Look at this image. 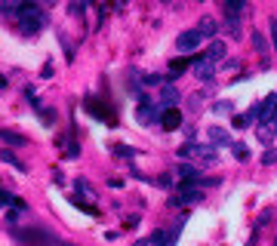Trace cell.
<instances>
[{"label": "cell", "mask_w": 277, "mask_h": 246, "mask_svg": "<svg viewBox=\"0 0 277 246\" xmlns=\"http://www.w3.org/2000/svg\"><path fill=\"white\" fill-rule=\"evenodd\" d=\"M161 127L170 130V133L179 130V127H185V123H182V111H179V108H167V111L161 114Z\"/></svg>", "instance_id": "8992f818"}, {"label": "cell", "mask_w": 277, "mask_h": 246, "mask_svg": "<svg viewBox=\"0 0 277 246\" xmlns=\"http://www.w3.org/2000/svg\"><path fill=\"white\" fill-rule=\"evenodd\" d=\"M124 228H127V231H130V228H139V216H130V219L124 222Z\"/></svg>", "instance_id": "4316f807"}, {"label": "cell", "mask_w": 277, "mask_h": 246, "mask_svg": "<svg viewBox=\"0 0 277 246\" xmlns=\"http://www.w3.org/2000/svg\"><path fill=\"white\" fill-rule=\"evenodd\" d=\"M201 34H197V31H182L179 37H176V47H179V53H194L197 47H201Z\"/></svg>", "instance_id": "277c9868"}, {"label": "cell", "mask_w": 277, "mask_h": 246, "mask_svg": "<svg viewBox=\"0 0 277 246\" xmlns=\"http://www.w3.org/2000/svg\"><path fill=\"white\" fill-rule=\"evenodd\" d=\"M74 191H77V194H87V197H96V191H93V185H90L87 179H77V182H74Z\"/></svg>", "instance_id": "2e32d148"}, {"label": "cell", "mask_w": 277, "mask_h": 246, "mask_svg": "<svg viewBox=\"0 0 277 246\" xmlns=\"http://www.w3.org/2000/svg\"><path fill=\"white\" fill-rule=\"evenodd\" d=\"M7 207H13V194L0 191V210H7Z\"/></svg>", "instance_id": "cb8c5ba5"}, {"label": "cell", "mask_w": 277, "mask_h": 246, "mask_svg": "<svg viewBox=\"0 0 277 246\" xmlns=\"http://www.w3.org/2000/svg\"><path fill=\"white\" fill-rule=\"evenodd\" d=\"M231 151H234V157H237V160H247V157H250L247 145H241V142H234V145H231Z\"/></svg>", "instance_id": "ac0fdd59"}, {"label": "cell", "mask_w": 277, "mask_h": 246, "mask_svg": "<svg viewBox=\"0 0 277 246\" xmlns=\"http://www.w3.org/2000/svg\"><path fill=\"white\" fill-rule=\"evenodd\" d=\"M197 200H204V191H201V188L179 185V191L170 197V207H188V203H197Z\"/></svg>", "instance_id": "3957f363"}, {"label": "cell", "mask_w": 277, "mask_h": 246, "mask_svg": "<svg viewBox=\"0 0 277 246\" xmlns=\"http://www.w3.org/2000/svg\"><path fill=\"white\" fill-rule=\"evenodd\" d=\"M0 160H4V163H10V167H13V170H19V173H25V170H28L25 163H22V160H19V157H16L13 151H7V148L0 151Z\"/></svg>", "instance_id": "7c38bea8"}, {"label": "cell", "mask_w": 277, "mask_h": 246, "mask_svg": "<svg viewBox=\"0 0 277 246\" xmlns=\"http://www.w3.org/2000/svg\"><path fill=\"white\" fill-rule=\"evenodd\" d=\"M41 117H44V127H53V120H56V111H53V108H41Z\"/></svg>", "instance_id": "ffe728a7"}, {"label": "cell", "mask_w": 277, "mask_h": 246, "mask_svg": "<svg viewBox=\"0 0 277 246\" xmlns=\"http://www.w3.org/2000/svg\"><path fill=\"white\" fill-rule=\"evenodd\" d=\"M271 133H274V130H271V123L259 127V139H262V142H271Z\"/></svg>", "instance_id": "603a6c76"}, {"label": "cell", "mask_w": 277, "mask_h": 246, "mask_svg": "<svg viewBox=\"0 0 277 246\" xmlns=\"http://www.w3.org/2000/svg\"><path fill=\"white\" fill-rule=\"evenodd\" d=\"M213 111L216 114H231V102H219V105H213Z\"/></svg>", "instance_id": "484cf974"}, {"label": "cell", "mask_w": 277, "mask_h": 246, "mask_svg": "<svg viewBox=\"0 0 277 246\" xmlns=\"http://www.w3.org/2000/svg\"><path fill=\"white\" fill-rule=\"evenodd\" d=\"M176 99H179V93H176V90H173V87H164V102H167V105H170V108H173V105H176Z\"/></svg>", "instance_id": "d6986e66"}, {"label": "cell", "mask_w": 277, "mask_h": 246, "mask_svg": "<svg viewBox=\"0 0 277 246\" xmlns=\"http://www.w3.org/2000/svg\"><path fill=\"white\" fill-rule=\"evenodd\" d=\"M253 47H256V53H259V56H265V53H268V44H265V37H262L259 31H253Z\"/></svg>", "instance_id": "e0dca14e"}, {"label": "cell", "mask_w": 277, "mask_h": 246, "mask_svg": "<svg viewBox=\"0 0 277 246\" xmlns=\"http://www.w3.org/2000/svg\"><path fill=\"white\" fill-rule=\"evenodd\" d=\"M157 185H164V188H170V185H173V179H170V176H161V179H157Z\"/></svg>", "instance_id": "f1b7e54d"}, {"label": "cell", "mask_w": 277, "mask_h": 246, "mask_svg": "<svg viewBox=\"0 0 277 246\" xmlns=\"http://www.w3.org/2000/svg\"><path fill=\"white\" fill-rule=\"evenodd\" d=\"M179 157H194L197 163H204V167H213V163L219 160L216 151H210V148H204V145H194V142L182 145V148H179Z\"/></svg>", "instance_id": "7a4b0ae2"}, {"label": "cell", "mask_w": 277, "mask_h": 246, "mask_svg": "<svg viewBox=\"0 0 277 246\" xmlns=\"http://www.w3.org/2000/svg\"><path fill=\"white\" fill-rule=\"evenodd\" d=\"M0 139H4L7 145H16V148H25V145H28V139H25V136L10 133V130H0Z\"/></svg>", "instance_id": "8fae6325"}, {"label": "cell", "mask_w": 277, "mask_h": 246, "mask_svg": "<svg viewBox=\"0 0 277 246\" xmlns=\"http://www.w3.org/2000/svg\"><path fill=\"white\" fill-rule=\"evenodd\" d=\"M0 90H7V77L4 74H0Z\"/></svg>", "instance_id": "f546056e"}, {"label": "cell", "mask_w": 277, "mask_h": 246, "mask_svg": "<svg viewBox=\"0 0 277 246\" xmlns=\"http://www.w3.org/2000/svg\"><path fill=\"white\" fill-rule=\"evenodd\" d=\"M225 28H228V34H231L234 40L244 34V31H241V19H237V16H228V19H225Z\"/></svg>", "instance_id": "9a60e30c"}, {"label": "cell", "mask_w": 277, "mask_h": 246, "mask_svg": "<svg viewBox=\"0 0 277 246\" xmlns=\"http://www.w3.org/2000/svg\"><path fill=\"white\" fill-rule=\"evenodd\" d=\"M188 65H194V62H188V59H173V62H170V74H167V77H170V80H173V77H179L182 71H188Z\"/></svg>", "instance_id": "4fadbf2b"}, {"label": "cell", "mask_w": 277, "mask_h": 246, "mask_svg": "<svg viewBox=\"0 0 277 246\" xmlns=\"http://www.w3.org/2000/svg\"><path fill=\"white\" fill-rule=\"evenodd\" d=\"M19 25H22V34H37L44 25H47V13L37 7V4H19Z\"/></svg>", "instance_id": "6da1fadb"}, {"label": "cell", "mask_w": 277, "mask_h": 246, "mask_svg": "<svg viewBox=\"0 0 277 246\" xmlns=\"http://www.w3.org/2000/svg\"><path fill=\"white\" fill-rule=\"evenodd\" d=\"M271 130H274V136H277V117H274V120H271Z\"/></svg>", "instance_id": "4dcf8cb0"}, {"label": "cell", "mask_w": 277, "mask_h": 246, "mask_svg": "<svg viewBox=\"0 0 277 246\" xmlns=\"http://www.w3.org/2000/svg\"><path fill=\"white\" fill-rule=\"evenodd\" d=\"M114 154H117V157H133L136 151H133V148H127V145H114Z\"/></svg>", "instance_id": "7402d4cb"}, {"label": "cell", "mask_w": 277, "mask_h": 246, "mask_svg": "<svg viewBox=\"0 0 277 246\" xmlns=\"http://www.w3.org/2000/svg\"><path fill=\"white\" fill-rule=\"evenodd\" d=\"M207 139H210L213 145H222V148H231V139H228V133H225L222 127H210V130H207Z\"/></svg>", "instance_id": "ba28073f"}, {"label": "cell", "mask_w": 277, "mask_h": 246, "mask_svg": "<svg viewBox=\"0 0 277 246\" xmlns=\"http://www.w3.org/2000/svg\"><path fill=\"white\" fill-rule=\"evenodd\" d=\"M268 25H271V47H274V53H277V19H271Z\"/></svg>", "instance_id": "d4e9b609"}, {"label": "cell", "mask_w": 277, "mask_h": 246, "mask_svg": "<svg viewBox=\"0 0 277 246\" xmlns=\"http://www.w3.org/2000/svg\"><path fill=\"white\" fill-rule=\"evenodd\" d=\"M225 56H228V47L222 44V40H213L210 50H207V59H210V62H219V59H225Z\"/></svg>", "instance_id": "30bf717a"}, {"label": "cell", "mask_w": 277, "mask_h": 246, "mask_svg": "<svg viewBox=\"0 0 277 246\" xmlns=\"http://www.w3.org/2000/svg\"><path fill=\"white\" fill-rule=\"evenodd\" d=\"M136 117H139V123H145V127H148V123H151V120L157 117V105H151L148 99H142V105H139Z\"/></svg>", "instance_id": "52a82bcc"}, {"label": "cell", "mask_w": 277, "mask_h": 246, "mask_svg": "<svg viewBox=\"0 0 277 246\" xmlns=\"http://www.w3.org/2000/svg\"><path fill=\"white\" fill-rule=\"evenodd\" d=\"M197 34H201V37H216V31H219V25H216V19H201V22H197V28H194Z\"/></svg>", "instance_id": "9c48e42d"}, {"label": "cell", "mask_w": 277, "mask_h": 246, "mask_svg": "<svg viewBox=\"0 0 277 246\" xmlns=\"http://www.w3.org/2000/svg\"><path fill=\"white\" fill-rule=\"evenodd\" d=\"M191 71H194V77H197V80H204V84H210V80L216 77V68H213V62H210L207 56H204V59H194Z\"/></svg>", "instance_id": "5b68a950"}, {"label": "cell", "mask_w": 277, "mask_h": 246, "mask_svg": "<svg viewBox=\"0 0 277 246\" xmlns=\"http://www.w3.org/2000/svg\"><path fill=\"white\" fill-rule=\"evenodd\" d=\"M13 207H16V210H25V200H22V197H16V194H13Z\"/></svg>", "instance_id": "83f0119b"}, {"label": "cell", "mask_w": 277, "mask_h": 246, "mask_svg": "<svg viewBox=\"0 0 277 246\" xmlns=\"http://www.w3.org/2000/svg\"><path fill=\"white\" fill-rule=\"evenodd\" d=\"M247 10L244 0H225V16H241Z\"/></svg>", "instance_id": "5bb4252c"}, {"label": "cell", "mask_w": 277, "mask_h": 246, "mask_svg": "<svg viewBox=\"0 0 277 246\" xmlns=\"http://www.w3.org/2000/svg\"><path fill=\"white\" fill-rule=\"evenodd\" d=\"M262 163H265V167H271V163H277V148H268V151L262 154Z\"/></svg>", "instance_id": "44dd1931"}]
</instances>
